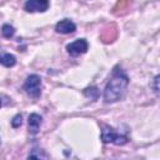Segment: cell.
Instances as JSON below:
<instances>
[{
	"label": "cell",
	"instance_id": "cell-10",
	"mask_svg": "<svg viewBox=\"0 0 160 160\" xmlns=\"http://www.w3.org/2000/svg\"><path fill=\"white\" fill-rule=\"evenodd\" d=\"M1 34H2V36H4L5 39H10V38L14 36L15 29H14V26L10 25V24H4L2 28H1Z\"/></svg>",
	"mask_w": 160,
	"mask_h": 160
},
{
	"label": "cell",
	"instance_id": "cell-7",
	"mask_svg": "<svg viewBox=\"0 0 160 160\" xmlns=\"http://www.w3.org/2000/svg\"><path fill=\"white\" fill-rule=\"evenodd\" d=\"M42 122V118L41 115L36 114V112H32L29 115V119H28V124H29V132L31 135H36L39 132V129H40V125Z\"/></svg>",
	"mask_w": 160,
	"mask_h": 160
},
{
	"label": "cell",
	"instance_id": "cell-1",
	"mask_svg": "<svg viewBox=\"0 0 160 160\" xmlns=\"http://www.w3.org/2000/svg\"><path fill=\"white\" fill-rule=\"evenodd\" d=\"M128 85H129L128 75L121 69L115 68L104 89V102L114 104L119 101L124 96Z\"/></svg>",
	"mask_w": 160,
	"mask_h": 160
},
{
	"label": "cell",
	"instance_id": "cell-3",
	"mask_svg": "<svg viewBox=\"0 0 160 160\" xmlns=\"http://www.w3.org/2000/svg\"><path fill=\"white\" fill-rule=\"evenodd\" d=\"M101 140L105 144L111 142V144H115V145H125L129 141L128 136L118 134L110 126H104L102 128V130H101Z\"/></svg>",
	"mask_w": 160,
	"mask_h": 160
},
{
	"label": "cell",
	"instance_id": "cell-12",
	"mask_svg": "<svg viewBox=\"0 0 160 160\" xmlns=\"http://www.w3.org/2000/svg\"><path fill=\"white\" fill-rule=\"evenodd\" d=\"M154 91L158 94L159 92V75L154 78Z\"/></svg>",
	"mask_w": 160,
	"mask_h": 160
},
{
	"label": "cell",
	"instance_id": "cell-6",
	"mask_svg": "<svg viewBox=\"0 0 160 160\" xmlns=\"http://www.w3.org/2000/svg\"><path fill=\"white\" fill-rule=\"evenodd\" d=\"M75 30H76V25L71 20H69V19L60 20L55 25V31L59 32V34H64V35L72 34V32H75Z\"/></svg>",
	"mask_w": 160,
	"mask_h": 160
},
{
	"label": "cell",
	"instance_id": "cell-4",
	"mask_svg": "<svg viewBox=\"0 0 160 160\" xmlns=\"http://www.w3.org/2000/svg\"><path fill=\"white\" fill-rule=\"evenodd\" d=\"M88 49H89V44L85 39H78L66 45V51L70 56H79L81 54H85Z\"/></svg>",
	"mask_w": 160,
	"mask_h": 160
},
{
	"label": "cell",
	"instance_id": "cell-2",
	"mask_svg": "<svg viewBox=\"0 0 160 160\" xmlns=\"http://www.w3.org/2000/svg\"><path fill=\"white\" fill-rule=\"evenodd\" d=\"M24 90L32 99L40 98V95H41V78L36 74L29 75L24 82Z\"/></svg>",
	"mask_w": 160,
	"mask_h": 160
},
{
	"label": "cell",
	"instance_id": "cell-5",
	"mask_svg": "<svg viewBox=\"0 0 160 160\" xmlns=\"http://www.w3.org/2000/svg\"><path fill=\"white\" fill-rule=\"evenodd\" d=\"M49 5L50 0H26L24 9L28 12H45Z\"/></svg>",
	"mask_w": 160,
	"mask_h": 160
},
{
	"label": "cell",
	"instance_id": "cell-13",
	"mask_svg": "<svg viewBox=\"0 0 160 160\" xmlns=\"http://www.w3.org/2000/svg\"><path fill=\"white\" fill-rule=\"evenodd\" d=\"M0 108H1V99H0Z\"/></svg>",
	"mask_w": 160,
	"mask_h": 160
},
{
	"label": "cell",
	"instance_id": "cell-11",
	"mask_svg": "<svg viewBox=\"0 0 160 160\" xmlns=\"http://www.w3.org/2000/svg\"><path fill=\"white\" fill-rule=\"evenodd\" d=\"M21 124H22V116H21L20 114L15 115V116L12 118V120H11V126H12V128H19Z\"/></svg>",
	"mask_w": 160,
	"mask_h": 160
},
{
	"label": "cell",
	"instance_id": "cell-9",
	"mask_svg": "<svg viewBox=\"0 0 160 160\" xmlns=\"http://www.w3.org/2000/svg\"><path fill=\"white\" fill-rule=\"evenodd\" d=\"M84 94H85V96H88V98H90L91 100H98L99 99V96H100V90L96 88V86H90V88H86L85 90H84Z\"/></svg>",
	"mask_w": 160,
	"mask_h": 160
},
{
	"label": "cell",
	"instance_id": "cell-8",
	"mask_svg": "<svg viewBox=\"0 0 160 160\" xmlns=\"http://www.w3.org/2000/svg\"><path fill=\"white\" fill-rule=\"evenodd\" d=\"M0 64L6 66V68H11L16 64V58L12 54H0Z\"/></svg>",
	"mask_w": 160,
	"mask_h": 160
}]
</instances>
